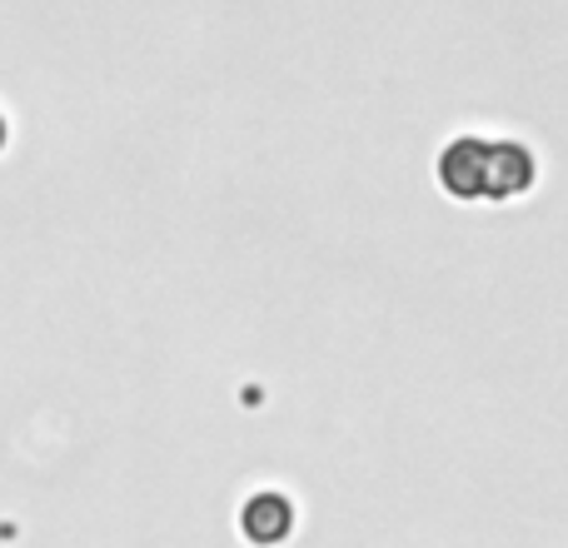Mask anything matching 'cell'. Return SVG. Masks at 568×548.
Segmentation results:
<instances>
[{"label": "cell", "mask_w": 568, "mask_h": 548, "mask_svg": "<svg viewBox=\"0 0 568 548\" xmlns=\"http://www.w3.org/2000/svg\"><path fill=\"white\" fill-rule=\"evenodd\" d=\"M0 150H6V115H0Z\"/></svg>", "instance_id": "3957f363"}, {"label": "cell", "mask_w": 568, "mask_h": 548, "mask_svg": "<svg viewBox=\"0 0 568 548\" xmlns=\"http://www.w3.org/2000/svg\"><path fill=\"white\" fill-rule=\"evenodd\" d=\"M439 190L459 205H509L539 185V150L514 135H454L434 160Z\"/></svg>", "instance_id": "6da1fadb"}, {"label": "cell", "mask_w": 568, "mask_h": 548, "mask_svg": "<svg viewBox=\"0 0 568 548\" xmlns=\"http://www.w3.org/2000/svg\"><path fill=\"white\" fill-rule=\"evenodd\" d=\"M240 529H245L250 544L275 548V544H284L294 534V504L284 499V494H275V489L255 494V499L245 504V514H240Z\"/></svg>", "instance_id": "7a4b0ae2"}]
</instances>
